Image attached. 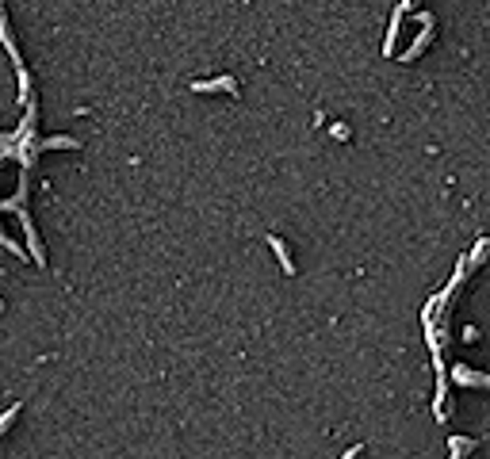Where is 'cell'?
<instances>
[{"label": "cell", "mask_w": 490, "mask_h": 459, "mask_svg": "<svg viewBox=\"0 0 490 459\" xmlns=\"http://www.w3.org/2000/svg\"><path fill=\"white\" fill-rule=\"evenodd\" d=\"M418 23H421L418 38H414V43H410V50L398 57V62H414V57H418V54L429 46V38H433V15H429V12H418Z\"/></svg>", "instance_id": "obj_1"}, {"label": "cell", "mask_w": 490, "mask_h": 459, "mask_svg": "<svg viewBox=\"0 0 490 459\" xmlns=\"http://www.w3.org/2000/svg\"><path fill=\"white\" fill-rule=\"evenodd\" d=\"M192 92H230V96H238V80H234V77H218V80H195V85H192Z\"/></svg>", "instance_id": "obj_2"}, {"label": "cell", "mask_w": 490, "mask_h": 459, "mask_svg": "<svg viewBox=\"0 0 490 459\" xmlns=\"http://www.w3.org/2000/svg\"><path fill=\"white\" fill-rule=\"evenodd\" d=\"M268 245H272V253H276V260H280L284 276H295V260H291V253H288V245H284V237L268 234Z\"/></svg>", "instance_id": "obj_3"}, {"label": "cell", "mask_w": 490, "mask_h": 459, "mask_svg": "<svg viewBox=\"0 0 490 459\" xmlns=\"http://www.w3.org/2000/svg\"><path fill=\"white\" fill-rule=\"evenodd\" d=\"M452 379L460 383V387H486V383H490L483 372H468V364H456L452 367Z\"/></svg>", "instance_id": "obj_4"}, {"label": "cell", "mask_w": 490, "mask_h": 459, "mask_svg": "<svg viewBox=\"0 0 490 459\" xmlns=\"http://www.w3.org/2000/svg\"><path fill=\"white\" fill-rule=\"evenodd\" d=\"M0 46L8 50V57L15 62V69H20V46H15V38H12V31H8V20H4V12H0Z\"/></svg>", "instance_id": "obj_5"}, {"label": "cell", "mask_w": 490, "mask_h": 459, "mask_svg": "<svg viewBox=\"0 0 490 459\" xmlns=\"http://www.w3.org/2000/svg\"><path fill=\"white\" fill-rule=\"evenodd\" d=\"M410 12V4H398L395 12H391V31H387V43H383V54H395V35H398V20H402V15Z\"/></svg>", "instance_id": "obj_6"}, {"label": "cell", "mask_w": 490, "mask_h": 459, "mask_svg": "<svg viewBox=\"0 0 490 459\" xmlns=\"http://www.w3.org/2000/svg\"><path fill=\"white\" fill-rule=\"evenodd\" d=\"M35 150H80V142L69 138V134H58V138H43V142H35Z\"/></svg>", "instance_id": "obj_7"}, {"label": "cell", "mask_w": 490, "mask_h": 459, "mask_svg": "<svg viewBox=\"0 0 490 459\" xmlns=\"http://www.w3.org/2000/svg\"><path fill=\"white\" fill-rule=\"evenodd\" d=\"M475 444H479V440H471V437H452V440H448V452H452L456 459H460V456L475 452Z\"/></svg>", "instance_id": "obj_8"}, {"label": "cell", "mask_w": 490, "mask_h": 459, "mask_svg": "<svg viewBox=\"0 0 490 459\" xmlns=\"http://www.w3.org/2000/svg\"><path fill=\"white\" fill-rule=\"evenodd\" d=\"M486 237H479V241H475V249H471V257H463V260H468V272H471V268H479V264H483V257H486Z\"/></svg>", "instance_id": "obj_9"}, {"label": "cell", "mask_w": 490, "mask_h": 459, "mask_svg": "<svg viewBox=\"0 0 490 459\" xmlns=\"http://www.w3.org/2000/svg\"><path fill=\"white\" fill-rule=\"evenodd\" d=\"M15 414H20V402H15V406H8V409H4V414H0V432H4V429H8V425H12V421H15Z\"/></svg>", "instance_id": "obj_10"}, {"label": "cell", "mask_w": 490, "mask_h": 459, "mask_svg": "<svg viewBox=\"0 0 490 459\" xmlns=\"http://www.w3.org/2000/svg\"><path fill=\"white\" fill-rule=\"evenodd\" d=\"M0 245H4V249H8V253H15V257H23V245H15V241H12V237H8V234H4V230H0Z\"/></svg>", "instance_id": "obj_11"}, {"label": "cell", "mask_w": 490, "mask_h": 459, "mask_svg": "<svg viewBox=\"0 0 490 459\" xmlns=\"http://www.w3.org/2000/svg\"><path fill=\"white\" fill-rule=\"evenodd\" d=\"M360 452H364V448H360V444H356V448H349V452H345V456H341V459H360Z\"/></svg>", "instance_id": "obj_12"}, {"label": "cell", "mask_w": 490, "mask_h": 459, "mask_svg": "<svg viewBox=\"0 0 490 459\" xmlns=\"http://www.w3.org/2000/svg\"><path fill=\"white\" fill-rule=\"evenodd\" d=\"M0 310H4V302H0Z\"/></svg>", "instance_id": "obj_13"}]
</instances>
